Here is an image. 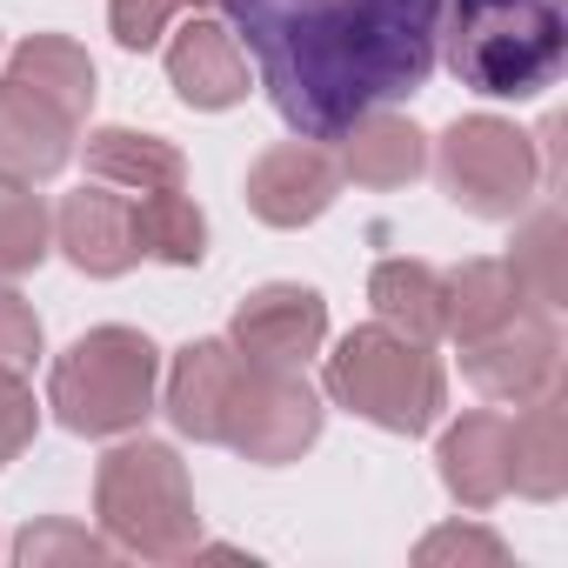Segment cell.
<instances>
[{
	"label": "cell",
	"mask_w": 568,
	"mask_h": 568,
	"mask_svg": "<svg viewBox=\"0 0 568 568\" xmlns=\"http://www.w3.org/2000/svg\"><path fill=\"white\" fill-rule=\"evenodd\" d=\"M247 41L274 114L302 141H342L368 108L435 74L442 0H214Z\"/></svg>",
	"instance_id": "6da1fadb"
},
{
	"label": "cell",
	"mask_w": 568,
	"mask_h": 568,
	"mask_svg": "<svg viewBox=\"0 0 568 568\" xmlns=\"http://www.w3.org/2000/svg\"><path fill=\"white\" fill-rule=\"evenodd\" d=\"M448 74L488 101H535L568 68V0H442Z\"/></svg>",
	"instance_id": "7a4b0ae2"
},
{
	"label": "cell",
	"mask_w": 568,
	"mask_h": 568,
	"mask_svg": "<svg viewBox=\"0 0 568 568\" xmlns=\"http://www.w3.org/2000/svg\"><path fill=\"white\" fill-rule=\"evenodd\" d=\"M94 515L114 548L141 561H181L201 548V508L168 442H121L94 468Z\"/></svg>",
	"instance_id": "3957f363"
},
{
	"label": "cell",
	"mask_w": 568,
	"mask_h": 568,
	"mask_svg": "<svg viewBox=\"0 0 568 568\" xmlns=\"http://www.w3.org/2000/svg\"><path fill=\"white\" fill-rule=\"evenodd\" d=\"M161 348L141 328H88L48 375V408L68 435H128L154 415Z\"/></svg>",
	"instance_id": "277c9868"
},
{
	"label": "cell",
	"mask_w": 568,
	"mask_h": 568,
	"mask_svg": "<svg viewBox=\"0 0 568 568\" xmlns=\"http://www.w3.org/2000/svg\"><path fill=\"white\" fill-rule=\"evenodd\" d=\"M328 395L348 415H362V422H375L388 435H428L435 415H442V402H448V375H442V362L422 342L368 322V328H348L335 342V355H328Z\"/></svg>",
	"instance_id": "5b68a950"
},
{
	"label": "cell",
	"mask_w": 568,
	"mask_h": 568,
	"mask_svg": "<svg viewBox=\"0 0 568 568\" xmlns=\"http://www.w3.org/2000/svg\"><path fill=\"white\" fill-rule=\"evenodd\" d=\"M322 395L308 388L302 368H281V362H234L227 402H221V448H234L241 462L281 468V462H302L322 442Z\"/></svg>",
	"instance_id": "8992f818"
},
{
	"label": "cell",
	"mask_w": 568,
	"mask_h": 568,
	"mask_svg": "<svg viewBox=\"0 0 568 568\" xmlns=\"http://www.w3.org/2000/svg\"><path fill=\"white\" fill-rule=\"evenodd\" d=\"M435 174H442V194L462 214H475V221H515L535 201V187H541L535 141L515 121H501V114L455 121L435 141Z\"/></svg>",
	"instance_id": "52a82bcc"
},
{
	"label": "cell",
	"mask_w": 568,
	"mask_h": 568,
	"mask_svg": "<svg viewBox=\"0 0 568 568\" xmlns=\"http://www.w3.org/2000/svg\"><path fill=\"white\" fill-rule=\"evenodd\" d=\"M462 375L488 395V402H515L528 408L535 395L561 388V335H555V308H521L508 328L462 342Z\"/></svg>",
	"instance_id": "ba28073f"
},
{
	"label": "cell",
	"mask_w": 568,
	"mask_h": 568,
	"mask_svg": "<svg viewBox=\"0 0 568 568\" xmlns=\"http://www.w3.org/2000/svg\"><path fill=\"white\" fill-rule=\"evenodd\" d=\"M335 194H342V161L322 141H302V134L267 148L247 168V207L267 227H308L335 207Z\"/></svg>",
	"instance_id": "9c48e42d"
},
{
	"label": "cell",
	"mask_w": 568,
	"mask_h": 568,
	"mask_svg": "<svg viewBox=\"0 0 568 568\" xmlns=\"http://www.w3.org/2000/svg\"><path fill=\"white\" fill-rule=\"evenodd\" d=\"M227 342L247 355V362H281V368H302L322 342H328V302L302 281H267L254 288L234 322H227Z\"/></svg>",
	"instance_id": "30bf717a"
},
{
	"label": "cell",
	"mask_w": 568,
	"mask_h": 568,
	"mask_svg": "<svg viewBox=\"0 0 568 568\" xmlns=\"http://www.w3.org/2000/svg\"><path fill=\"white\" fill-rule=\"evenodd\" d=\"M54 247H68V261L94 281H114L128 274L141 254V207L134 194H114L108 181L101 187H74L54 214Z\"/></svg>",
	"instance_id": "8fae6325"
},
{
	"label": "cell",
	"mask_w": 568,
	"mask_h": 568,
	"mask_svg": "<svg viewBox=\"0 0 568 568\" xmlns=\"http://www.w3.org/2000/svg\"><path fill=\"white\" fill-rule=\"evenodd\" d=\"M74 128L54 101L21 88L14 74L0 81V187H41L74 161Z\"/></svg>",
	"instance_id": "7c38bea8"
},
{
	"label": "cell",
	"mask_w": 568,
	"mask_h": 568,
	"mask_svg": "<svg viewBox=\"0 0 568 568\" xmlns=\"http://www.w3.org/2000/svg\"><path fill=\"white\" fill-rule=\"evenodd\" d=\"M168 81L201 114H221V108L247 101V54H241L234 28L207 21V14H187L168 41Z\"/></svg>",
	"instance_id": "4fadbf2b"
},
{
	"label": "cell",
	"mask_w": 568,
	"mask_h": 568,
	"mask_svg": "<svg viewBox=\"0 0 568 568\" xmlns=\"http://www.w3.org/2000/svg\"><path fill=\"white\" fill-rule=\"evenodd\" d=\"M435 462H442V488H448L462 508H475V515L495 508V501L508 495V415L468 408L462 422L442 428Z\"/></svg>",
	"instance_id": "5bb4252c"
},
{
	"label": "cell",
	"mask_w": 568,
	"mask_h": 568,
	"mask_svg": "<svg viewBox=\"0 0 568 568\" xmlns=\"http://www.w3.org/2000/svg\"><path fill=\"white\" fill-rule=\"evenodd\" d=\"M521 308H541L508 261H462L442 274V335L448 342H481L508 328Z\"/></svg>",
	"instance_id": "9a60e30c"
},
{
	"label": "cell",
	"mask_w": 568,
	"mask_h": 568,
	"mask_svg": "<svg viewBox=\"0 0 568 568\" xmlns=\"http://www.w3.org/2000/svg\"><path fill=\"white\" fill-rule=\"evenodd\" d=\"M508 488L528 501H555L568 488V402L561 388L535 395L521 422H508Z\"/></svg>",
	"instance_id": "2e32d148"
},
{
	"label": "cell",
	"mask_w": 568,
	"mask_h": 568,
	"mask_svg": "<svg viewBox=\"0 0 568 568\" xmlns=\"http://www.w3.org/2000/svg\"><path fill=\"white\" fill-rule=\"evenodd\" d=\"M342 141L348 148L335 161H342V181H355V187H408L428 168V134L415 121H402L395 108H368Z\"/></svg>",
	"instance_id": "e0dca14e"
},
{
	"label": "cell",
	"mask_w": 568,
	"mask_h": 568,
	"mask_svg": "<svg viewBox=\"0 0 568 568\" xmlns=\"http://www.w3.org/2000/svg\"><path fill=\"white\" fill-rule=\"evenodd\" d=\"M234 362H241V348L227 342V335H214V342H187L181 355H174V368H168V422L187 435V442H214L221 435V402H227V382H234Z\"/></svg>",
	"instance_id": "ac0fdd59"
},
{
	"label": "cell",
	"mask_w": 568,
	"mask_h": 568,
	"mask_svg": "<svg viewBox=\"0 0 568 568\" xmlns=\"http://www.w3.org/2000/svg\"><path fill=\"white\" fill-rule=\"evenodd\" d=\"M368 302H375L382 328H395V335H408L422 348L442 342V267L395 254V261H382L368 274Z\"/></svg>",
	"instance_id": "d6986e66"
},
{
	"label": "cell",
	"mask_w": 568,
	"mask_h": 568,
	"mask_svg": "<svg viewBox=\"0 0 568 568\" xmlns=\"http://www.w3.org/2000/svg\"><path fill=\"white\" fill-rule=\"evenodd\" d=\"M88 174L108 187H134V194H161L187 181V161L174 141L161 134H134V128H94L88 134Z\"/></svg>",
	"instance_id": "ffe728a7"
},
{
	"label": "cell",
	"mask_w": 568,
	"mask_h": 568,
	"mask_svg": "<svg viewBox=\"0 0 568 568\" xmlns=\"http://www.w3.org/2000/svg\"><path fill=\"white\" fill-rule=\"evenodd\" d=\"M8 74L21 88H34L41 101H54L68 121H88L94 108V61L88 48H74L68 34H28L14 54H8Z\"/></svg>",
	"instance_id": "44dd1931"
},
{
	"label": "cell",
	"mask_w": 568,
	"mask_h": 568,
	"mask_svg": "<svg viewBox=\"0 0 568 568\" xmlns=\"http://www.w3.org/2000/svg\"><path fill=\"white\" fill-rule=\"evenodd\" d=\"M134 207H141V254H148V261L201 267V254H207V221H201V207H194L181 187L141 194Z\"/></svg>",
	"instance_id": "7402d4cb"
},
{
	"label": "cell",
	"mask_w": 568,
	"mask_h": 568,
	"mask_svg": "<svg viewBox=\"0 0 568 568\" xmlns=\"http://www.w3.org/2000/svg\"><path fill=\"white\" fill-rule=\"evenodd\" d=\"M568 227H561V207H541L521 234H515V254L508 267L521 274V288L541 302V308H561L568 302Z\"/></svg>",
	"instance_id": "603a6c76"
},
{
	"label": "cell",
	"mask_w": 568,
	"mask_h": 568,
	"mask_svg": "<svg viewBox=\"0 0 568 568\" xmlns=\"http://www.w3.org/2000/svg\"><path fill=\"white\" fill-rule=\"evenodd\" d=\"M54 241V214L34 187H0V281H14L28 267L48 261Z\"/></svg>",
	"instance_id": "cb8c5ba5"
},
{
	"label": "cell",
	"mask_w": 568,
	"mask_h": 568,
	"mask_svg": "<svg viewBox=\"0 0 568 568\" xmlns=\"http://www.w3.org/2000/svg\"><path fill=\"white\" fill-rule=\"evenodd\" d=\"M14 561H28V568H48V561H114V541H101V535H88V528H74V521H41V528H28L21 541H14Z\"/></svg>",
	"instance_id": "d4e9b609"
},
{
	"label": "cell",
	"mask_w": 568,
	"mask_h": 568,
	"mask_svg": "<svg viewBox=\"0 0 568 568\" xmlns=\"http://www.w3.org/2000/svg\"><path fill=\"white\" fill-rule=\"evenodd\" d=\"M415 561H422V568H442V561H481V568H501V561H508V541L488 535V528H462V521H448V528L422 535Z\"/></svg>",
	"instance_id": "484cf974"
},
{
	"label": "cell",
	"mask_w": 568,
	"mask_h": 568,
	"mask_svg": "<svg viewBox=\"0 0 568 568\" xmlns=\"http://www.w3.org/2000/svg\"><path fill=\"white\" fill-rule=\"evenodd\" d=\"M34 428H41V402H34V388H28V375L0 368V468H8V462L34 442Z\"/></svg>",
	"instance_id": "4316f807"
},
{
	"label": "cell",
	"mask_w": 568,
	"mask_h": 568,
	"mask_svg": "<svg viewBox=\"0 0 568 568\" xmlns=\"http://www.w3.org/2000/svg\"><path fill=\"white\" fill-rule=\"evenodd\" d=\"M34 355H41V315H34V302L14 295V288H0V368L28 375Z\"/></svg>",
	"instance_id": "83f0119b"
},
{
	"label": "cell",
	"mask_w": 568,
	"mask_h": 568,
	"mask_svg": "<svg viewBox=\"0 0 568 568\" xmlns=\"http://www.w3.org/2000/svg\"><path fill=\"white\" fill-rule=\"evenodd\" d=\"M174 21V0H108V28L128 54H148Z\"/></svg>",
	"instance_id": "f1b7e54d"
},
{
	"label": "cell",
	"mask_w": 568,
	"mask_h": 568,
	"mask_svg": "<svg viewBox=\"0 0 568 568\" xmlns=\"http://www.w3.org/2000/svg\"><path fill=\"white\" fill-rule=\"evenodd\" d=\"M174 8H194V14H201V8H214V0H174Z\"/></svg>",
	"instance_id": "f546056e"
}]
</instances>
